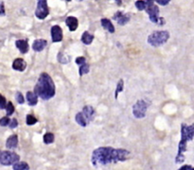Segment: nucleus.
I'll list each match as a JSON object with an SVG mask.
<instances>
[{"instance_id":"obj_25","label":"nucleus","mask_w":194,"mask_h":170,"mask_svg":"<svg viewBox=\"0 0 194 170\" xmlns=\"http://www.w3.org/2000/svg\"><path fill=\"white\" fill-rule=\"evenodd\" d=\"M136 7L138 11H146L147 3L145 2V0H137V1H136Z\"/></svg>"},{"instance_id":"obj_24","label":"nucleus","mask_w":194,"mask_h":170,"mask_svg":"<svg viewBox=\"0 0 194 170\" xmlns=\"http://www.w3.org/2000/svg\"><path fill=\"white\" fill-rule=\"evenodd\" d=\"M54 142V134L51 132H48L44 135V143L46 144H52Z\"/></svg>"},{"instance_id":"obj_7","label":"nucleus","mask_w":194,"mask_h":170,"mask_svg":"<svg viewBox=\"0 0 194 170\" xmlns=\"http://www.w3.org/2000/svg\"><path fill=\"white\" fill-rule=\"evenodd\" d=\"M49 14V8L46 0H38L37 8L35 11V15L38 19L44 20Z\"/></svg>"},{"instance_id":"obj_28","label":"nucleus","mask_w":194,"mask_h":170,"mask_svg":"<svg viewBox=\"0 0 194 170\" xmlns=\"http://www.w3.org/2000/svg\"><path fill=\"white\" fill-rule=\"evenodd\" d=\"M10 123H11V119L9 118V116H5L0 119V126H2V127L9 126Z\"/></svg>"},{"instance_id":"obj_23","label":"nucleus","mask_w":194,"mask_h":170,"mask_svg":"<svg viewBox=\"0 0 194 170\" xmlns=\"http://www.w3.org/2000/svg\"><path fill=\"white\" fill-rule=\"evenodd\" d=\"M123 89H124V80L121 79L119 80V82H117V89L115 91V98L116 99H117V96H119V93L123 91Z\"/></svg>"},{"instance_id":"obj_17","label":"nucleus","mask_w":194,"mask_h":170,"mask_svg":"<svg viewBox=\"0 0 194 170\" xmlns=\"http://www.w3.org/2000/svg\"><path fill=\"white\" fill-rule=\"evenodd\" d=\"M17 144H18V136L16 134L11 135L6 142V147L7 148H10V149H14V148L17 147Z\"/></svg>"},{"instance_id":"obj_18","label":"nucleus","mask_w":194,"mask_h":170,"mask_svg":"<svg viewBox=\"0 0 194 170\" xmlns=\"http://www.w3.org/2000/svg\"><path fill=\"white\" fill-rule=\"evenodd\" d=\"M27 100L29 106H35L38 103V96L36 95L35 92H31L28 91L27 93Z\"/></svg>"},{"instance_id":"obj_26","label":"nucleus","mask_w":194,"mask_h":170,"mask_svg":"<svg viewBox=\"0 0 194 170\" xmlns=\"http://www.w3.org/2000/svg\"><path fill=\"white\" fill-rule=\"evenodd\" d=\"M37 118L33 115V114H28L27 115V118H26V122L28 126H32L37 123Z\"/></svg>"},{"instance_id":"obj_9","label":"nucleus","mask_w":194,"mask_h":170,"mask_svg":"<svg viewBox=\"0 0 194 170\" xmlns=\"http://www.w3.org/2000/svg\"><path fill=\"white\" fill-rule=\"evenodd\" d=\"M75 62L80 66V69H79V74L81 76H82L83 75L88 74L89 73V70H90V66L89 64L86 62V59L84 57H78L76 58L75 59Z\"/></svg>"},{"instance_id":"obj_13","label":"nucleus","mask_w":194,"mask_h":170,"mask_svg":"<svg viewBox=\"0 0 194 170\" xmlns=\"http://www.w3.org/2000/svg\"><path fill=\"white\" fill-rule=\"evenodd\" d=\"M12 68L16 71L23 72L26 70V68H27V62H25L23 59L17 58L14 59V62H12Z\"/></svg>"},{"instance_id":"obj_35","label":"nucleus","mask_w":194,"mask_h":170,"mask_svg":"<svg viewBox=\"0 0 194 170\" xmlns=\"http://www.w3.org/2000/svg\"><path fill=\"white\" fill-rule=\"evenodd\" d=\"M117 4V6H121V4H122V1L121 0H114Z\"/></svg>"},{"instance_id":"obj_16","label":"nucleus","mask_w":194,"mask_h":170,"mask_svg":"<svg viewBox=\"0 0 194 170\" xmlns=\"http://www.w3.org/2000/svg\"><path fill=\"white\" fill-rule=\"evenodd\" d=\"M15 45H16V47L19 49V51L22 54L28 53V48H29L28 40H17V41L15 42Z\"/></svg>"},{"instance_id":"obj_15","label":"nucleus","mask_w":194,"mask_h":170,"mask_svg":"<svg viewBox=\"0 0 194 170\" xmlns=\"http://www.w3.org/2000/svg\"><path fill=\"white\" fill-rule=\"evenodd\" d=\"M48 45V42L45 39H37L33 42L32 44V49L36 51V52H41L42 50H44V48Z\"/></svg>"},{"instance_id":"obj_27","label":"nucleus","mask_w":194,"mask_h":170,"mask_svg":"<svg viewBox=\"0 0 194 170\" xmlns=\"http://www.w3.org/2000/svg\"><path fill=\"white\" fill-rule=\"evenodd\" d=\"M6 110H7V116H10L11 114H14V106L11 102H8L7 107H6Z\"/></svg>"},{"instance_id":"obj_20","label":"nucleus","mask_w":194,"mask_h":170,"mask_svg":"<svg viewBox=\"0 0 194 170\" xmlns=\"http://www.w3.org/2000/svg\"><path fill=\"white\" fill-rule=\"evenodd\" d=\"M75 121H76V123H78V124L80 126H82V127H86L88 125V122L86 120V118L84 117L83 113L82 112H79L75 115Z\"/></svg>"},{"instance_id":"obj_29","label":"nucleus","mask_w":194,"mask_h":170,"mask_svg":"<svg viewBox=\"0 0 194 170\" xmlns=\"http://www.w3.org/2000/svg\"><path fill=\"white\" fill-rule=\"evenodd\" d=\"M15 99L17 100V102H18L19 104H24L25 103V98H24L23 95L20 92H16V93H15Z\"/></svg>"},{"instance_id":"obj_5","label":"nucleus","mask_w":194,"mask_h":170,"mask_svg":"<svg viewBox=\"0 0 194 170\" xmlns=\"http://www.w3.org/2000/svg\"><path fill=\"white\" fill-rule=\"evenodd\" d=\"M20 160V156L15 152L4 150L0 154V164L2 165H14L18 163Z\"/></svg>"},{"instance_id":"obj_4","label":"nucleus","mask_w":194,"mask_h":170,"mask_svg":"<svg viewBox=\"0 0 194 170\" xmlns=\"http://www.w3.org/2000/svg\"><path fill=\"white\" fill-rule=\"evenodd\" d=\"M170 39V33L167 30L154 31L150 34L148 37V42L153 47H158L160 45L166 44L168 40Z\"/></svg>"},{"instance_id":"obj_2","label":"nucleus","mask_w":194,"mask_h":170,"mask_svg":"<svg viewBox=\"0 0 194 170\" xmlns=\"http://www.w3.org/2000/svg\"><path fill=\"white\" fill-rule=\"evenodd\" d=\"M34 92L43 100H49L55 96V84L48 73H42L35 85Z\"/></svg>"},{"instance_id":"obj_31","label":"nucleus","mask_w":194,"mask_h":170,"mask_svg":"<svg viewBox=\"0 0 194 170\" xmlns=\"http://www.w3.org/2000/svg\"><path fill=\"white\" fill-rule=\"evenodd\" d=\"M9 127H11V129H15V127H18V121H17V119H16V118H12L11 120V123H10Z\"/></svg>"},{"instance_id":"obj_21","label":"nucleus","mask_w":194,"mask_h":170,"mask_svg":"<svg viewBox=\"0 0 194 170\" xmlns=\"http://www.w3.org/2000/svg\"><path fill=\"white\" fill-rule=\"evenodd\" d=\"M94 40V36L90 34L88 31H84L82 35V42L84 45H90Z\"/></svg>"},{"instance_id":"obj_32","label":"nucleus","mask_w":194,"mask_h":170,"mask_svg":"<svg viewBox=\"0 0 194 170\" xmlns=\"http://www.w3.org/2000/svg\"><path fill=\"white\" fill-rule=\"evenodd\" d=\"M171 0H155V2H156L158 5H161V6H166L168 5V3H170Z\"/></svg>"},{"instance_id":"obj_12","label":"nucleus","mask_w":194,"mask_h":170,"mask_svg":"<svg viewBox=\"0 0 194 170\" xmlns=\"http://www.w3.org/2000/svg\"><path fill=\"white\" fill-rule=\"evenodd\" d=\"M114 20H116L117 24L120 25H124L127 24L130 21V15L129 14H125L121 11H117V13L114 15Z\"/></svg>"},{"instance_id":"obj_19","label":"nucleus","mask_w":194,"mask_h":170,"mask_svg":"<svg viewBox=\"0 0 194 170\" xmlns=\"http://www.w3.org/2000/svg\"><path fill=\"white\" fill-rule=\"evenodd\" d=\"M100 23H102V25L104 29H106L107 31H109L110 33H114L115 32V27H114V25L112 24V22L109 19L107 18H103L100 21Z\"/></svg>"},{"instance_id":"obj_3","label":"nucleus","mask_w":194,"mask_h":170,"mask_svg":"<svg viewBox=\"0 0 194 170\" xmlns=\"http://www.w3.org/2000/svg\"><path fill=\"white\" fill-rule=\"evenodd\" d=\"M194 139V123L187 125L183 123L181 125V140L178 144V153L176 155V164H181L185 161V152L188 150V142Z\"/></svg>"},{"instance_id":"obj_34","label":"nucleus","mask_w":194,"mask_h":170,"mask_svg":"<svg viewBox=\"0 0 194 170\" xmlns=\"http://www.w3.org/2000/svg\"><path fill=\"white\" fill-rule=\"evenodd\" d=\"M0 15L4 16L5 15V8H4V3H1V11H0Z\"/></svg>"},{"instance_id":"obj_6","label":"nucleus","mask_w":194,"mask_h":170,"mask_svg":"<svg viewBox=\"0 0 194 170\" xmlns=\"http://www.w3.org/2000/svg\"><path fill=\"white\" fill-rule=\"evenodd\" d=\"M148 103L144 99H139L133 106V114L136 118H144L146 116L147 110H148Z\"/></svg>"},{"instance_id":"obj_8","label":"nucleus","mask_w":194,"mask_h":170,"mask_svg":"<svg viewBox=\"0 0 194 170\" xmlns=\"http://www.w3.org/2000/svg\"><path fill=\"white\" fill-rule=\"evenodd\" d=\"M146 12L149 14L150 16V20L153 23H156L159 24L160 21V17H159V8L156 5H154L153 3H149L147 4V8H146Z\"/></svg>"},{"instance_id":"obj_22","label":"nucleus","mask_w":194,"mask_h":170,"mask_svg":"<svg viewBox=\"0 0 194 170\" xmlns=\"http://www.w3.org/2000/svg\"><path fill=\"white\" fill-rule=\"evenodd\" d=\"M14 170H29V165L26 162H18L12 165Z\"/></svg>"},{"instance_id":"obj_36","label":"nucleus","mask_w":194,"mask_h":170,"mask_svg":"<svg viewBox=\"0 0 194 170\" xmlns=\"http://www.w3.org/2000/svg\"><path fill=\"white\" fill-rule=\"evenodd\" d=\"M66 1H67V2H69V1H71V0H66Z\"/></svg>"},{"instance_id":"obj_10","label":"nucleus","mask_w":194,"mask_h":170,"mask_svg":"<svg viewBox=\"0 0 194 170\" xmlns=\"http://www.w3.org/2000/svg\"><path fill=\"white\" fill-rule=\"evenodd\" d=\"M51 39L53 42H59L63 40V30L59 25H53L51 28Z\"/></svg>"},{"instance_id":"obj_11","label":"nucleus","mask_w":194,"mask_h":170,"mask_svg":"<svg viewBox=\"0 0 194 170\" xmlns=\"http://www.w3.org/2000/svg\"><path fill=\"white\" fill-rule=\"evenodd\" d=\"M82 113H83L84 117L86 118V120H87V122H88V124H89V123H90L91 121H93V119L95 118L96 110H95V109L93 108L92 106H90V105L84 106V107L82 108Z\"/></svg>"},{"instance_id":"obj_33","label":"nucleus","mask_w":194,"mask_h":170,"mask_svg":"<svg viewBox=\"0 0 194 170\" xmlns=\"http://www.w3.org/2000/svg\"><path fill=\"white\" fill-rule=\"evenodd\" d=\"M178 170H194V167L189 164H185L183 166H181Z\"/></svg>"},{"instance_id":"obj_30","label":"nucleus","mask_w":194,"mask_h":170,"mask_svg":"<svg viewBox=\"0 0 194 170\" xmlns=\"http://www.w3.org/2000/svg\"><path fill=\"white\" fill-rule=\"evenodd\" d=\"M7 104H8V103H7V101H6L5 96H1V100H0V109H1V110L6 109Z\"/></svg>"},{"instance_id":"obj_1","label":"nucleus","mask_w":194,"mask_h":170,"mask_svg":"<svg viewBox=\"0 0 194 170\" xmlns=\"http://www.w3.org/2000/svg\"><path fill=\"white\" fill-rule=\"evenodd\" d=\"M130 155V151L124 148H114L112 147H100L93 151L91 163L95 167L105 166L110 164L125 162Z\"/></svg>"},{"instance_id":"obj_14","label":"nucleus","mask_w":194,"mask_h":170,"mask_svg":"<svg viewBox=\"0 0 194 170\" xmlns=\"http://www.w3.org/2000/svg\"><path fill=\"white\" fill-rule=\"evenodd\" d=\"M65 24L68 27L70 31H75L79 27V21L74 16H68L65 19Z\"/></svg>"}]
</instances>
